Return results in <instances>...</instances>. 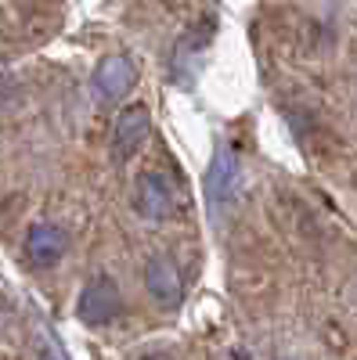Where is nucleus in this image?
<instances>
[{
	"label": "nucleus",
	"mask_w": 357,
	"mask_h": 360,
	"mask_svg": "<svg viewBox=\"0 0 357 360\" xmlns=\"http://www.w3.org/2000/svg\"><path fill=\"white\" fill-rule=\"evenodd\" d=\"M134 205H137V213L148 217V220H166V217L177 213V195H173L170 180L163 173L144 169L134 180Z\"/></svg>",
	"instance_id": "f257e3e1"
},
{
	"label": "nucleus",
	"mask_w": 357,
	"mask_h": 360,
	"mask_svg": "<svg viewBox=\"0 0 357 360\" xmlns=\"http://www.w3.org/2000/svg\"><path fill=\"white\" fill-rule=\"evenodd\" d=\"M137 83V69L127 54H105L94 69V86L105 101H123Z\"/></svg>",
	"instance_id": "f03ea898"
},
{
	"label": "nucleus",
	"mask_w": 357,
	"mask_h": 360,
	"mask_svg": "<svg viewBox=\"0 0 357 360\" xmlns=\"http://www.w3.org/2000/svg\"><path fill=\"white\" fill-rule=\"evenodd\" d=\"M65 249H69V238H65L62 227H54V224H33L25 231V238H22V252H25V259L33 266H54L58 259L65 256Z\"/></svg>",
	"instance_id": "7ed1b4c3"
},
{
	"label": "nucleus",
	"mask_w": 357,
	"mask_h": 360,
	"mask_svg": "<svg viewBox=\"0 0 357 360\" xmlns=\"http://www.w3.org/2000/svg\"><path fill=\"white\" fill-rule=\"evenodd\" d=\"M76 314L87 321V324H105L119 314V288L112 278H94L87 281V288L80 292L76 299Z\"/></svg>",
	"instance_id": "20e7f679"
},
{
	"label": "nucleus",
	"mask_w": 357,
	"mask_h": 360,
	"mask_svg": "<svg viewBox=\"0 0 357 360\" xmlns=\"http://www.w3.org/2000/svg\"><path fill=\"white\" fill-rule=\"evenodd\" d=\"M148 130H152V119H148L144 105H130L119 112L115 127H112V155L115 159H130L137 148L148 141Z\"/></svg>",
	"instance_id": "39448f33"
},
{
	"label": "nucleus",
	"mask_w": 357,
	"mask_h": 360,
	"mask_svg": "<svg viewBox=\"0 0 357 360\" xmlns=\"http://www.w3.org/2000/svg\"><path fill=\"white\" fill-rule=\"evenodd\" d=\"M144 288L148 295L156 299L159 307H177L181 303V274H177V266L163 256H156L152 263L144 266Z\"/></svg>",
	"instance_id": "423d86ee"
},
{
	"label": "nucleus",
	"mask_w": 357,
	"mask_h": 360,
	"mask_svg": "<svg viewBox=\"0 0 357 360\" xmlns=\"http://www.w3.org/2000/svg\"><path fill=\"white\" fill-rule=\"evenodd\" d=\"M234 184H238V162L227 148H217L210 169H206V198H210V205L213 209L224 205L234 195Z\"/></svg>",
	"instance_id": "0eeeda50"
},
{
	"label": "nucleus",
	"mask_w": 357,
	"mask_h": 360,
	"mask_svg": "<svg viewBox=\"0 0 357 360\" xmlns=\"http://www.w3.org/2000/svg\"><path fill=\"white\" fill-rule=\"evenodd\" d=\"M40 360H65V356L58 353V349H44V356H40Z\"/></svg>",
	"instance_id": "6e6552de"
}]
</instances>
